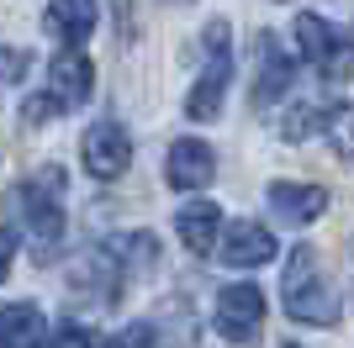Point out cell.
<instances>
[{"label":"cell","mask_w":354,"mask_h":348,"mask_svg":"<svg viewBox=\"0 0 354 348\" xmlns=\"http://www.w3.org/2000/svg\"><path fill=\"white\" fill-rule=\"evenodd\" d=\"M281 301H286V317L291 322H307V327H333L339 322V301L323 285V264H317V248L312 243L291 248L286 275H281Z\"/></svg>","instance_id":"cell-1"},{"label":"cell","mask_w":354,"mask_h":348,"mask_svg":"<svg viewBox=\"0 0 354 348\" xmlns=\"http://www.w3.org/2000/svg\"><path fill=\"white\" fill-rule=\"evenodd\" d=\"M201 48H207V64L196 74L191 95H185V116L191 122H217L222 101H227V85H233V37H227V21H212Z\"/></svg>","instance_id":"cell-2"},{"label":"cell","mask_w":354,"mask_h":348,"mask_svg":"<svg viewBox=\"0 0 354 348\" xmlns=\"http://www.w3.org/2000/svg\"><path fill=\"white\" fill-rule=\"evenodd\" d=\"M59 190H64V174L59 169H43L37 180L11 190V206H16V222L43 243V259L59 248L64 238V206H59Z\"/></svg>","instance_id":"cell-3"},{"label":"cell","mask_w":354,"mask_h":348,"mask_svg":"<svg viewBox=\"0 0 354 348\" xmlns=\"http://www.w3.org/2000/svg\"><path fill=\"white\" fill-rule=\"evenodd\" d=\"M212 322H217V333L227 338V343L254 348V343H259V333H265V290L249 285V280L222 285V290H217V311H212Z\"/></svg>","instance_id":"cell-4"},{"label":"cell","mask_w":354,"mask_h":348,"mask_svg":"<svg viewBox=\"0 0 354 348\" xmlns=\"http://www.w3.org/2000/svg\"><path fill=\"white\" fill-rule=\"evenodd\" d=\"M296 53L307 58L323 79H344L349 74V48L317 11H296Z\"/></svg>","instance_id":"cell-5"},{"label":"cell","mask_w":354,"mask_h":348,"mask_svg":"<svg viewBox=\"0 0 354 348\" xmlns=\"http://www.w3.org/2000/svg\"><path fill=\"white\" fill-rule=\"evenodd\" d=\"M80 159H85V169L95 174V180H117V174H127V164H133V137H127V127L122 122H90L85 127V143H80Z\"/></svg>","instance_id":"cell-6"},{"label":"cell","mask_w":354,"mask_h":348,"mask_svg":"<svg viewBox=\"0 0 354 348\" xmlns=\"http://www.w3.org/2000/svg\"><path fill=\"white\" fill-rule=\"evenodd\" d=\"M90 90H95V69H90V58L80 48H59L53 64H48V95L69 111V106H85Z\"/></svg>","instance_id":"cell-7"},{"label":"cell","mask_w":354,"mask_h":348,"mask_svg":"<svg viewBox=\"0 0 354 348\" xmlns=\"http://www.w3.org/2000/svg\"><path fill=\"white\" fill-rule=\"evenodd\" d=\"M164 180L175 190H207L212 180H217V153H212V143H201V137H175V143H169V169H164Z\"/></svg>","instance_id":"cell-8"},{"label":"cell","mask_w":354,"mask_h":348,"mask_svg":"<svg viewBox=\"0 0 354 348\" xmlns=\"http://www.w3.org/2000/svg\"><path fill=\"white\" fill-rule=\"evenodd\" d=\"M275 238H270V227H259V222H233V227L222 232V259L233 264V269H259V264L275 259Z\"/></svg>","instance_id":"cell-9"},{"label":"cell","mask_w":354,"mask_h":348,"mask_svg":"<svg viewBox=\"0 0 354 348\" xmlns=\"http://www.w3.org/2000/svg\"><path fill=\"white\" fill-rule=\"evenodd\" d=\"M270 211L291 227H307L328 211V190L323 185H291V180H275L270 185Z\"/></svg>","instance_id":"cell-10"},{"label":"cell","mask_w":354,"mask_h":348,"mask_svg":"<svg viewBox=\"0 0 354 348\" xmlns=\"http://www.w3.org/2000/svg\"><path fill=\"white\" fill-rule=\"evenodd\" d=\"M217 227H222V211H217V201H191V206H180V217H175L180 243L191 248L196 259L217 253Z\"/></svg>","instance_id":"cell-11"},{"label":"cell","mask_w":354,"mask_h":348,"mask_svg":"<svg viewBox=\"0 0 354 348\" xmlns=\"http://www.w3.org/2000/svg\"><path fill=\"white\" fill-rule=\"evenodd\" d=\"M291 90V58L275 48V37L270 32H259V79H254V106L265 111V106H275Z\"/></svg>","instance_id":"cell-12"},{"label":"cell","mask_w":354,"mask_h":348,"mask_svg":"<svg viewBox=\"0 0 354 348\" xmlns=\"http://www.w3.org/2000/svg\"><path fill=\"white\" fill-rule=\"evenodd\" d=\"M48 343V322L32 301H16L0 311V348H43Z\"/></svg>","instance_id":"cell-13"},{"label":"cell","mask_w":354,"mask_h":348,"mask_svg":"<svg viewBox=\"0 0 354 348\" xmlns=\"http://www.w3.org/2000/svg\"><path fill=\"white\" fill-rule=\"evenodd\" d=\"M43 21H48V32H53V37H64V48H80L90 32H95L101 11H95V6H85V0H74V6H48Z\"/></svg>","instance_id":"cell-14"},{"label":"cell","mask_w":354,"mask_h":348,"mask_svg":"<svg viewBox=\"0 0 354 348\" xmlns=\"http://www.w3.org/2000/svg\"><path fill=\"white\" fill-rule=\"evenodd\" d=\"M106 248L122 264V275H138L148 264H159V238L153 232H127V238H117V243H106Z\"/></svg>","instance_id":"cell-15"},{"label":"cell","mask_w":354,"mask_h":348,"mask_svg":"<svg viewBox=\"0 0 354 348\" xmlns=\"http://www.w3.org/2000/svg\"><path fill=\"white\" fill-rule=\"evenodd\" d=\"M328 116L333 111H323V106H296V111L281 122V137L286 143H301V137H312V132H328Z\"/></svg>","instance_id":"cell-16"},{"label":"cell","mask_w":354,"mask_h":348,"mask_svg":"<svg viewBox=\"0 0 354 348\" xmlns=\"http://www.w3.org/2000/svg\"><path fill=\"white\" fill-rule=\"evenodd\" d=\"M153 343H159V327H153V322H127V327L111 333L101 348H153Z\"/></svg>","instance_id":"cell-17"},{"label":"cell","mask_w":354,"mask_h":348,"mask_svg":"<svg viewBox=\"0 0 354 348\" xmlns=\"http://www.w3.org/2000/svg\"><path fill=\"white\" fill-rule=\"evenodd\" d=\"M27 69H32V53H27V48H0V79H6V85L27 79Z\"/></svg>","instance_id":"cell-18"},{"label":"cell","mask_w":354,"mask_h":348,"mask_svg":"<svg viewBox=\"0 0 354 348\" xmlns=\"http://www.w3.org/2000/svg\"><path fill=\"white\" fill-rule=\"evenodd\" d=\"M59 111H64V106L53 101V95H32V101L21 106V122H32V127H43L48 116H59Z\"/></svg>","instance_id":"cell-19"},{"label":"cell","mask_w":354,"mask_h":348,"mask_svg":"<svg viewBox=\"0 0 354 348\" xmlns=\"http://www.w3.org/2000/svg\"><path fill=\"white\" fill-rule=\"evenodd\" d=\"M53 348H95V338H90V327H80V322H64L59 333H53Z\"/></svg>","instance_id":"cell-20"},{"label":"cell","mask_w":354,"mask_h":348,"mask_svg":"<svg viewBox=\"0 0 354 348\" xmlns=\"http://www.w3.org/2000/svg\"><path fill=\"white\" fill-rule=\"evenodd\" d=\"M11 253H16V238H11V227H0V280L11 275Z\"/></svg>","instance_id":"cell-21"},{"label":"cell","mask_w":354,"mask_h":348,"mask_svg":"<svg viewBox=\"0 0 354 348\" xmlns=\"http://www.w3.org/2000/svg\"><path fill=\"white\" fill-rule=\"evenodd\" d=\"M286 348H296V343H286Z\"/></svg>","instance_id":"cell-22"}]
</instances>
